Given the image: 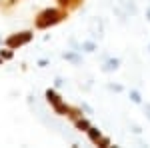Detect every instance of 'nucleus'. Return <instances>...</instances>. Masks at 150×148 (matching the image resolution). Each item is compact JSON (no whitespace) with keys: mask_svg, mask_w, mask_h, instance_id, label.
I'll use <instances>...</instances> for the list:
<instances>
[{"mask_svg":"<svg viewBox=\"0 0 150 148\" xmlns=\"http://www.w3.org/2000/svg\"><path fill=\"white\" fill-rule=\"evenodd\" d=\"M68 18V10L60 8V6H52V8H44L36 14L34 18V28L36 30H48L56 24L64 22Z\"/></svg>","mask_w":150,"mask_h":148,"instance_id":"f257e3e1","label":"nucleus"},{"mask_svg":"<svg viewBox=\"0 0 150 148\" xmlns=\"http://www.w3.org/2000/svg\"><path fill=\"white\" fill-rule=\"evenodd\" d=\"M32 38H34V32H32V30H22V32L10 34L6 40H4V44L8 46V48H12V50H18V48H22V46L30 44Z\"/></svg>","mask_w":150,"mask_h":148,"instance_id":"f03ea898","label":"nucleus"},{"mask_svg":"<svg viewBox=\"0 0 150 148\" xmlns=\"http://www.w3.org/2000/svg\"><path fill=\"white\" fill-rule=\"evenodd\" d=\"M120 68V58H106V60H104L102 62V66H100V70H102V72H106V74H108V72H114V70H118Z\"/></svg>","mask_w":150,"mask_h":148,"instance_id":"7ed1b4c3","label":"nucleus"},{"mask_svg":"<svg viewBox=\"0 0 150 148\" xmlns=\"http://www.w3.org/2000/svg\"><path fill=\"white\" fill-rule=\"evenodd\" d=\"M44 98H46V102L54 108V106H58V104L62 102V96L56 92V88H48L46 92H44Z\"/></svg>","mask_w":150,"mask_h":148,"instance_id":"20e7f679","label":"nucleus"},{"mask_svg":"<svg viewBox=\"0 0 150 148\" xmlns=\"http://www.w3.org/2000/svg\"><path fill=\"white\" fill-rule=\"evenodd\" d=\"M62 58H64V60H68V62H72L74 66L82 64V54H80V50H66V52L62 54Z\"/></svg>","mask_w":150,"mask_h":148,"instance_id":"39448f33","label":"nucleus"},{"mask_svg":"<svg viewBox=\"0 0 150 148\" xmlns=\"http://www.w3.org/2000/svg\"><path fill=\"white\" fill-rule=\"evenodd\" d=\"M98 50V44H96V40H82L80 42V52H88V54H92Z\"/></svg>","mask_w":150,"mask_h":148,"instance_id":"423d86ee","label":"nucleus"},{"mask_svg":"<svg viewBox=\"0 0 150 148\" xmlns=\"http://www.w3.org/2000/svg\"><path fill=\"white\" fill-rule=\"evenodd\" d=\"M58 6L60 8H64V10H74V8H78L82 4V0H56Z\"/></svg>","mask_w":150,"mask_h":148,"instance_id":"0eeeda50","label":"nucleus"},{"mask_svg":"<svg viewBox=\"0 0 150 148\" xmlns=\"http://www.w3.org/2000/svg\"><path fill=\"white\" fill-rule=\"evenodd\" d=\"M86 136H88V140H90L92 144H98V140L102 138V132H100L96 126H90V128L86 130Z\"/></svg>","mask_w":150,"mask_h":148,"instance_id":"6e6552de","label":"nucleus"},{"mask_svg":"<svg viewBox=\"0 0 150 148\" xmlns=\"http://www.w3.org/2000/svg\"><path fill=\"white\" fill-rule=\"evenodd\" d=\"M74 126H76V130H80V132H86L88 128H90V120L88 118H84V116H78L76 120H74Z\"/></svg>","mask_w":150,"mask_h":148,"instance_id":"1a4fd4ad","label":"nucleus"},{"mask_svg":"<svg viewBox=\"0 0 150 148\" xmlns=\"http://www.w3.org/2000/svg\"><path fill=\"white\" fill-rule=\"evenodd\" d=\"M68 110H70V104H66L64 100L58 104V106H54V112H56L58 116H68Z\"/></svg>","mask_w":150,"mask_h":148,"instance_id":"9d476101","label":"nucleus"},{"mask_svg":"<svg viewBox=\"0 0 150 148\" xmlns=\"http://www.w3.org/2000/svg\"><path fill=\"white\" fill-rule=\"evenodd\" d=\"M128 98L134 104H142V94H140V90H136V88H130V90H128Z\"/></svg>","mask_w":150,"mask_h":148,"instance_id":"9b49d317","label":"nucleus"},{"mask_svg":"<svg viewBox=\"0 0 150 148\" xmlns=\"http://www.w3.org/2000/svg\"><path fill=\"white\" fill-rule=\"evenodd\" d=\"M0 56L4 58V60H12V58H14V50L8 48V46H6V48H0Z\"/></svg>","mask_w":150,"mask_h":148,"instance_id":"f8f14e48","label":"nucleus"},{"mask_svg":"<svg viewBox=\"0 0 150 148\" xmlns=\"http://www.w3.org/2000/svg\"><path fill=\"white\" fill-rule=\"evenodd\" d=\"M96 146H100V148H110V146H112V140H110L108 136H102L100 140H98V144H96Z\"/></svg>","mask_w":150,"mask_h":148,"instance_id":"ddd939ff","label":"nucleus"},{"mask_svg":"<svg viewBox=\"0 0 150 148\" xmlns=\"http://www.w3.org/2000/svg\"><path fill=\"white\" fill-rule=\"evenodd\" d=\"M16 2H18V0H0V8H2V10H8V8H12Z\"/></svg>","mask_w":150,"mask_h":148,"instance_id":"4468645a","label":"nucleus"},{"mask_svg":"<svg viewBox=\"0 0 150 148\" xmlns=\"http://www.w3.org/2000/svg\"><path fill=\"white\" fill-rule=\"evenodd\" d=\"M108 90H110V92H122L124 88H122L120 84H108Z\"/></svg>","mask_w":150,"mask_h":148,"instance_id":"2eb2a0df","label":"nucleus"},{"mask_svg":"<svg viewBox=\"0 0 150 148\" xmlns=\"http://www.w3.org/2000/svg\"><path fill=\"white\" fill-rule=\"evenodd\" d=\"M64 84H66V82H64V80L60 78V76H56V78H54V88H62Z\"/></svg>","mask_w":150,"mask_h":148,"instance_id":"dca6fc26","label":"nucleus"},{"mask_svg":"<svg viewBox=\"0 0 150 148\" xmlns=\"http://www.w3.org/2000/svg\"><path fill=\"white\" fill-rule=\"evenodd\" d=\"M48 62H50L48 58H40V60H38V66H40V68H44V66H46Z\"/></svg>","mask_w":150,"mask_h":148,"instance_id":"f3484780","label":"nucleus"},{"mask_svg":"<svg viewBox=\"0 0 150 148\" xmlns=\"http://www.w3.org/2000/svg\"><path fill=\"white\" fill-rule=\"evenodd\" d=\"M144 114H146V118L150 120V102H146V104H144Z\"/></svg>","mask_w":150,"mask_h":148,"instance_id":"a211bd4d","label":"nucleus"},{"mask_svg":"<svg viewBox=\"0 0 150 148\" xmlns=\"http://www.w3.org/2000/svg\"><path fill=\"white\" fill-rule=\"evenodd\" d=\"M82 110H84V112H88V114H92V108H90L86 102H82Z\"/></svg>","mask_w":150,"mask_h":148,"instance_id":"6ab92c4d","label":"nucleus"},{"mask_svg":"<svg viewBox=\"0 0 150 148\" xmlns=\"http://www.w3.org/2000/svg\"><path fill=\"white\" fill-rule=\"evenodd\" d=\"M132 132H134V134H140V132H142V128H140L138 124H132Z\"/></svg>","mask_w":150,"mask_h":148,"instance_id":"aec40b11","label":"nucleus"},{"mask_svg":"<svg viewBox=\"0 0 150 148\" xmlns=\"http://www.w3.org/2000/svg\"><path fill=\"white\" fill-rule=\"evenodd\" d=\"M146 18H148V22H150V6L146 8Z\"/></svg>","mask_w":150,"mask_h":148,"instance_id":"412c9836","label":"nucleus"},{"mask_svg":"<svg viewBox=\"0 0 150 148\" xmlns=\"http://www.w3.org/2000/svg\"><path fill=\"white\" fill-rule=\"evenodd\" d=\"M2 64H4V58H2V56H0V66H2Z\"/></svg>","mask_w":150,"mask_h":148,"instance_id":"4be33fe9","label":"nucleus"},{"mask_svg":"<svg viewBox=\"0 0 150 148\" xmlns=\"http://www.w3.org/2000/svg\"><path fill=\"white\" fill-rule=\"evenodd\" d=\"M148 52H150V42H148Z\"/></svg>","mask_w":150,"mask_h":148,"instance_id":"5701e85b","label":"nucleus"}]
</instances>
